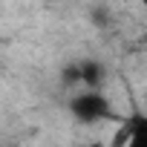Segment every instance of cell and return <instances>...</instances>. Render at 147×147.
<instances>
[{"mask_svg":"<svg viewBox=\"0 0 147 147\" xmlns=\"http://www.w3.org/2000/svg\"><path fill=\"white\" fill-rule=\"evenodd\" d=\"M113 147H147V113H133L121 121Z\"/></svg>","mask_w":147,"mask_h":147,"instance_id":"3957f363","label":"cell"},{"mask_svg":"<svg viewBox=\"0 0 147 147\" xmlns=\"http://www.w3.org/2000/svg\"><path fill=\"white\" fill-rule=\"evenodd\" d=\"M69 115L81 121V124H101V121H113L118 118L115 104L110 101V95L104 90H81V92H72L66 101Z\"/></svg>","mask_w":147,"mask_h":147,"instance_id":"6da1fadb","label":"cell"},{"mask_svg":"<svg viewBox=\"0 0 147 147\" xmlns=\"http://www.w3.org/2000/svg\"><path fill=\"white\" fill-rule=\"evenodd\" d=\"M107 81V66L95 58H84L75 61L63 69V84L72 92H81V90H104Z\"/></svg>","mask_w":147,"mask_h":147,"instance_id":"7a4b0ae2","label":"cell"}]
</instances>
